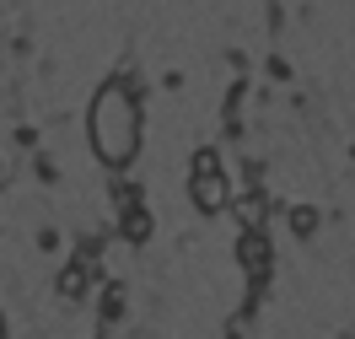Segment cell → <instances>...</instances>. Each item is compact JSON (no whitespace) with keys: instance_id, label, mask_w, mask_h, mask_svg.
Here are the masks:
<instances>
[{"instance_id":"obj_1","label":"cell","mask_w":355,"mask_h":339,"mask_svg":"<svg viewBox=\"0 0 355 339\" xmlns=\"http://www.w3.org/2000/svg\"><path fill=\"white\" fill-rule=\"evenodd\" d=\"M87 135L103 167H130L135 162V151H140V103H135L130 81L113 76V81L97 87L92 113H87Z\"/></svg>"},{"instance_id":"obj_2","label":"cell","mask_w":355,"mask_h":339,"mask_svg":"<svg viewBox=\"0 0 355 339\" xmlns=\"http://www.w3.org/2000/svg\"><path fill=\"white\" fill-rule=\"evenodd\" d=\"M189 200H194L200 216H221L226 205H232V183H226V173H221V167H216V173H189Z\"/></svg>"},{"instance_id":"obj_3","label":"cell","mask_w":355,"mask_h":339,"mask_svg":"<svg viewBox=\"0 0 355 339\" xmlns=\"http://www.w3.org/2000/svg\"><path fill=\"white\" fill-rule=\"evenodd\" d=\"M237 259H243V270H248V275H264V270H269V259H275V253H269V237H264V232H243Z\"/></svg>"},{"instance_id":"obj_4","label":"cell","mask_w":355,"mask_h":339,"mask_svg":"<svg viewBox=\"0 0 355 339\" xmlns=\"http://www.w3.org/2000/svg\"><path fill=\"white\" fill-rule=\"evenodd\" d=\"M232 216L243 221V232H264L269 200H264V194H243V200H232Z\"/></svg>"},{"instance_id":"obj_5","label":"cell","mask_w":355,"mask_h":339,"mask_svg":"<svg viewBox=\"0 0 355 339\" xmlns=\"http://www.w3.org/2000/svg\"><path fill=\"white\" fill-rule=\"evenodd\" d=\"M87 286H92V264L87 259H70L65 270H60V296L76 302V296H87Z\"/></svg>"},{"instance_id":"obj_6","label":"cell","mask_w":355,"mask_h":339,"mask_svg":"<svg viewBox=\"0 0 355 339\" xmlns=\"http://www.w3.org/2000/svg\"><path fill=\"white\" fill-rule=\"evenodd\" d=\"M124 237H130V243H146V237H151V210H146V205H130V210H124Z\"/></svg>"},{"instance_id":"obj_7","label":"cell","mask_w":355,"mask_h":339,"mask_svg":"<svg viewBox=\"0 0 355 339\" xmlns=\"http://www.w3.org/2000/svg\"><path fill=\"white\" fill-rule=\"evenodd\" d=\"M291 232H296V237H312V232H318V221H323V216H318V205H291Z\"/></svg>"},{"instance_id":"obj_8","label":"cell","mask_w":355,"mask_h":339,"mask_svg":"<svg viewBox=\"0 0 355 339\" xmlns=\"http://www.w3.org/2000/svg\"><path fill=\"white\" fill-rule=\"evenodd\" d=\"M216 167H221V157H216L210 146H200V151H194V173H216Z\"/></svg>"}]
</instances>
